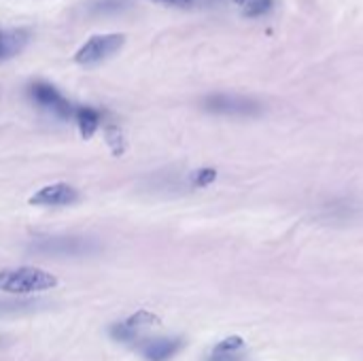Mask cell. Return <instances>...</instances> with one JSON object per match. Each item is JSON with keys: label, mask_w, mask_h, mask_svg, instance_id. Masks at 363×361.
Returning <instances> with one entry per match:
<instances>
[{"label": "cell", "mask_w": 363, "mask_h": 361, "mask_svg": "<svg viewBox=\"0 0 363 361\" xmlns=\"http://www.w3.org/2000/svg\"><path fill=\"white\" fill-rule=\"evenodd\" d=\"M30 251L36 255L51 257H83L98 251V245L89 238L81 236H55V238H38L30 245Z\"/></svg>", "instance_id": "cell-3"}, {"label": "cell", "mask_w": 363, "mask_h": 361, "mask_svg": "<svg viewBox=\"0 0 363 361\" xmlns=\"http://www.w3.org/2000/svg\"><path fill=\"white\" fill-rule=\"evenodd\" d=\"M57 279L43 270V268H2L0 270V291H6L11 296H28V294H38L57 287Z\"/></svg>", "instance_id": "cell-1"}, {"label": "cell", "mask_w": 363, "mask_h": 361, "mask_svg": "<svg viewBox=\"0 0 363 361\" xmlns=\"http://www.w3.org/2000/svg\"><path fill=\"white\" fill-rule=\"evenodd\" d=\"M130 6V0H89L87 13L89 15H117Z\"/></svg>", "instance_id": "cell-10"}, {"label": "cell", "mask_w": 363, "mask_h": 361, "mask_svg": "<svg viewBox=\"0 0 363 361\" xmlns=\"http://www.w3.org/2000/svg\"><path fill=\"white\" fill-rule=\"evenodd\" d=\"M125 43L123 34H94L89 36L79 51L74 53V62L81 66H96L113 57Z\"/></svg>", "instance_id": "cell-4"}, {"label": "cell", "mask_w": 363, "mask_h": 361, "mask_svg": "<svg viewBox=\"0 0 363 361\" xmlns=\"http://www.w3.org/2000/svg\"><path fill=\"white\" fill-rule=\"evenodd\" d=\"M134 347L147 361H168L185 347V340L183 338H151V340L140 338Z\"/></svg>", "instance_id": "cell-7"}, {"label": "cell", "mask_w": 363, "mask_h": 361, "mask_svg": "<svg viewBox=\"0 0 363 361\" xmlns=\"http://www.w3.org/2000/svg\"><path fill=\"white\" fill-rule=\"evenodd\" d=\"M157 4H164V6H174V9H187L194 4V0H153Z\"/></svg>", "instance_id": "cell-18"}, {"label": "cell", "mask_w": 363, "mask_h": 361, "mask_svg": "<svg viewBox=\"0 0 363 361\" xmlns=\"http://www.w3.org/2000/svg\"><path fill=\"white\" fill-rule=\"evenodd\" d=\"M217 181V170L215 168H200L191 174V185L194 187H208Z\"/></svg>", "instance_id": "cell-16"}, {"label": "cell", "mask_w": 363, "mask_h": 361, "mask_svg": "<svg viewBox=\"0 0 363 361\" xmlns=\"http://www.w3.org/2000/svg\"><path fill=\"white\" fill-rule=\"evenodd\" d=\"M236 4H240L242 11L251 17H259L272 9V0H236Z\"/></svg>", "instance_id": "cell-15"}, {"label": "cell", "mask_w": 363, "mask_h": 361, "mask_svg": "<svg viewBox=\"0 0 363 361\" xmlns=\"http://www.w3.org/2000/svg\"><path fill=\"white\" fill-rule=\"evenodd\" d=\"M108 334H111V338H113V340L123 343V345H132V343L136 345V343L143 338V334H138L136 330L128 328L125 323H115V326H111Z\"/></svg>", "instance_id": "cell-11"}, {"label": "cell", "mask_w": 363, "mask_h": 361, "mask_svg": "<svg viewBox=\"0 0 363 361\" xmlns=\"http://www.w3.org/2000/svg\"><path fill=\"white\" fill-rule=\"evenodd\" d=\"M30 98H32L38 106L51 111L53 115H57V117H62V119H68V117L74 115L72 104H70V102L51 85V83H45V81L32 83V85H30Z\"/></svg>", "instance_id": "cell-5"}, {"label": "cell", "mask_w": 363, "mask_h": 361, "mask_svg": "<svg viewBox=\"0 0 363 361\" xmlns=\"http://www.w3.org/2000/svg\"><path fill=\"white\" fill-rule=\"evenodd\" d=\"M206 361H242V353H236V355H208Z\"/></svg>", "instance_id": "cell-19"}, {"label": "cell", "mask_w": 363, "mask_h": 361, "mask_svg": "<svg viewBox=\"0 0 363 361\" xmlns=\"http://www.w3.org/2000/svg\"><path fill=\"white\" fill-rule=\"evenodd\" d=\"M245 351V340L240 336H230L221 343H217L211 351V355H236Z\"/></svg>", "instance_id": "cell-12"}, {"label": "cell", "mask_w": 363, "mask_h": 361, "mask_svg": "<svg viewBox=\"0 0 363 361\" xmlns=\"http://www.w3.org/2000/svg\"><path fill=\"white\" fill-rule=\"evenodd\" d=\"M202 106L213 115L225 117H259L264 113V104L259 100L238 94H211L202 100Z\"/></svg>", "instance_id": "cell-2"}, {"label": "cell", "mask_w": 363, "mask_h": 361, "mask_svg": "<svg viewBox=\"0 0 363 361\" xmlns=\"http://www.w3.org/2000/svg\"><path fill=\"white\" fill-rule=\"evenodd\" d=\"M30 34L28 30H4L0 32V64L15 57L28 43Z\"/></svg>", "instance_id": "cell-8"}, {"label": "cell", "mask_w": 363, "mask_h": 361, "mask_svg": "<svg viewBox=\"0 0 363 361\" xmlns=\"http://www.w3.org/2000/svg\"><path fill=\"white\" fill-rule=\"evenodd\" d=\"M74 119H77L81 136L83 138H91L96 134V130L100 128L102 113L91 109V106H79V109H74Z\"/></svg>", "instance_id": "cell-9"}, {"label": "cell", "mask_w": 363, "mask_h": 361, "mask_svg": "<svg viewBox=\"0 0 363 361\" xmlns=\"http://www.w3.org/2000/svg\"><path fill=\"white\" fill-rule=\"evenodd\" d=\"M36 304L34 302H19V300H11V302H0V315L4 313H21V311H28V309H34Z\"/></svg>", "instance_id": "cell-17"}, {"label": "cell", "mask_w": 363, "mask_h": 361, "mask_svg": "<svg viewBox=\"0 0 363 361\" xmlns=\"http://www.w3.org/2000/svg\"><path fill=\"white\" fill-rule=\"evenodd\" d=\"M104 134H106V143H108L111 151L115 155H123V151H125V138H123V132L119 130V126H115V123L106 126Z\"/></svg>", "instance_id": "cell-14"}, {"label": "cell", "mask_w": 363, "mask_h": 361, "mask_svg": "<svg viewBox=\"0 0 363 361\" xmlns=\"http://www.w3.org/2000/svg\"><path fill=\"white\" fill-rule=\"evenodd\" d=\"M128 328H132V330H136L138 334H143V330H147V328H153V326H160V319L155 317V315H151V313H147V311H138L136 315H132L128 321H123Z\"/></svg>", "instance_id": "cell-13"}, {"label": "cell", "mask_w": 363, "mask_h": 361, "mask_svg": "<svg viewBox=\"0 0 363 361\" xmlns=\"http://www.w3.org/2000/svg\"><path fill=\"white\" fill-rule=\"evenodd\" d=\"M28 202L32 206H70L79 202V191L68 183H53L40 187Z\"/></svg>", "instance_id": "cell-6"}]
</instances>
